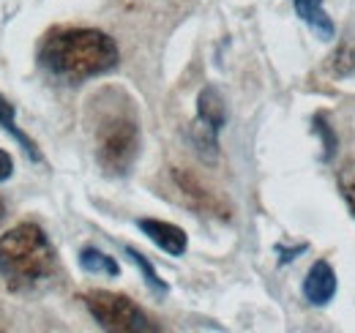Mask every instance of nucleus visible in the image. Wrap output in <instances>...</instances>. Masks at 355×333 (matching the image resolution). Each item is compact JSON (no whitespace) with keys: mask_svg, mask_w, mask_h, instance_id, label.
Here are the masks:
<instances>
[{"mask_svg":"<svg viewBox=\"0 0 355 333\" xmlns=\"http://www.w3.org/2000/svg\"><path fill=\"white\" fill-rule=\"evenodd\" d=\"M42 63L46 71L63 80H88L118 66L115 42L88 28H69L52 33L42 46Z\"/></svg>","mask_w":355,"mask_h":333,"instance_id":"f257e3e1","label":"nucleus"},{"mask_svg":"<svg viewBox=\"0 0 355 333\" xmlns=\"http://www.w3.org/2000/svg\"><path fill=\"white\" fill-rule=\"evenodd\" d=\"M55 251L39 224H17L0 235V273L11 284H33L49 276Z\"/></svg>","mask_w":355,"mask_h":333,"instance_id":"f03ea898","label":"nucleus"},{"mask_svg":"<svg viewBox=\"0 0 355 333\" xmlns=\"http://www.w3.org/2000/svg\"><path fill=\"white\" fill-rule=\"evenodd\" d=\"M139 148V131L134 118L112 115L98 126V162L110 172H126Z\"/></svg>","mask_w":355,"mask_h":333,"instance_id":"7ed1b4c3","label":"nucleus"},{"mask_svg":"<svg viewBox=\"0 0 355 333\" xmlns=\"http://www.w3.org/2000/svg\"><path fill=\"white\" fill-rule=\"evenodd\" d=\"M85 306L93 314V320L107 328V331H153V325L148 323V317L142 314V309L126 295H115V292H88L85 295Z\"/></svg>","mask_w":355,"mask_h":333,"instance_id":"20e7f679","label":"nucleus"},{"mask_svg":"<svg viewBox=\"0 0 355 333\" xmlns=\"http://www.w3.org/2000/svg\"><path fill=\"white\" fill-rule=\"evenodd\" d=\"M137 227L159 246L162 251H167V254H173V257H180L183 251H186V232L175 227V224H170V221H159V219H139L137 221Z\"/></svg>","mask_w":355,"mask_h":333,"instance_id":"39448f33","label":"nucleus"},{"mask_svg":"<svg viewBox=\"0 0 355 333\" xmlns=\"http://www.w3.org/2000/svg\"><path fill=\"white\" fill-rule=\"evenodd\" d=\"M304 295L314 306H325L334 295H336V273L328 262H314L304 279Z\"/></svg>","mask_w":355,"mask_h":333,"instance_id":"423d86ee","label":"nucleus"},{"mask_svg":"<svg viewBox=\"0 0 355 333\" xmlns=\"http://www.w3.org/2000/svg\"><path fill=\"white\" fill-rule=\"evenodd\" d=\"M293 6H295V14L309 25L320 39H334L336 31H334L331 17L322 8V0H293Z\"/></svg>","mask_w":355,"mask_h":333,"instance_id":"0eeeda50","label":"nucleus"},{"mask_svg":"<svg viewBox=\"0 0 355 333\" xmlns=\"http://www.w3.org/2000/svg\"><path fill=\"white\" fill-rule=\"evenodd\" d=\"M200 115H197V121H202V123L214 126L216 131L224 126L227 121V112H224V101L222 96H219V90L216 87H205L202 93H200Z\"/></svg>","mask_w":355,"mask_h":333,"instance_id":"6e6552de","label":"nucleus"},{"mask_svg":"<svg viewBox=\"0 0 355 333\" xmlns=\"http://www.w3.org/2000/svg\"><path fill=\"white\" fill-rule=\"evenodd\" d=\"M80 265H83V271L96 273V276H118V273H121L118 262H115L110 254H104V251H98V249H83Z\"/></svg>","mask_w":355,"mask_h":333,"instance_id":"1a4fd4ad","label":"nucleus"},{"mask_svg":"<svg viewBox=\"0 0 355 333\" xmlns=\"http://www.w3.org/2000/svg\"><path fill=\"white\" fill-rule=\"evenodd\" d=\"M0 123H3V128H6V131H8V134H11V137H14L19 145H22V151H25L31 159H39L36 145H33V142H31V139L22 134V128H19V126H17V121H14V110H11V104H8L3 96H0Z\"/></svg>","mask_w":355,"mask_h":333,"instance_id":"9d476101","label":"nucleus"},{"mask_svg":"<svg viewBox=\"0 0 355 333\" xmlns=\"http://www.w3.org/2000/svg\"><path fill=\"white\" fill-rule=\"evenodd\" d=\"M331 69H334V74H339V77H353L355 74V42L342 44V46L336 49V55L331 58Z\"/></svg>","mask_w":355,"mask_h":333,"instance_id":"9b49d317","label":"nucleus"},{"mask_svg":"<svg viewBox=\"0 0 355 333\" xmlns=\"http://www.w3.org/2000/svg\"><path fill=\"white\" fill-rule=\"evenodd\" d=\"M126 254H129V257H132V259H134V265H137V268L142 271V276H145V282H148V287H150V290H153V292H159V295H164V292H167V284H164V282L159 279V273H156V268H153V265H150V262H148V259H145V257H142L139 251L126 249Z\"/></svg>","mask_w":355,"mask_h":333,"instance_id":"f8f14e48","label":"nucleus"},{"mask_svg":"<svg viewBox=\"0 0 355 333\" xmlns=\"http://www.w3.org/2000/svg\"><path fill=\"white\" fill-rule=\"evenodd\" d=\"M339 189H342V194H345V200H347V205H350V210H353V216H355V164L342 169V175H339Z\"/></svg>","mask_w":355,"mask_h":333,"instance_id":"ddd939ff","label":"nucleus"},{"mask_svg":"<svg viewBox=\"0 0 355 333\" xmlns=\"http://www.w3.org/2000/svg\"><path fill=\"white\" fill-rule=\"evenodd\" d=\"M11 172H14V162H11V156H8L6 151H0V183H3L6 178H11Z\"/></svg>","mask_w":355,"mask_h":333,"instance_id":"4468645a","label":"nucleus"},{"mask_svg":"<svg viewBox=\"0 0 355 333\" xmlns=\"http://www.w3.org/2000/svg\"><path fill=\"white\" fill-rule=\"evenodd\" d=\"M3 213H6V208H3V203H0V219H3Z\"/></svg>","mask_w":355,"mask_h":333,"instance_id":"2eb2a0df","label":"nucleus"}]
</instances>
